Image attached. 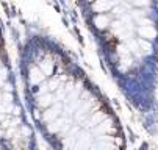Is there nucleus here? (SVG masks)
I'll use <instances>...</instances> for the list:
<instances>
[{"mask_svg":"<svg viewBox=\"0 0 158 150\" xmlns=\"http://www.w3.org/2000/svg\"><path fill=\"white\" fill-rule=\"evenodd\" d=\"M30 122L50 148H127V133L108 99L50 36L30 31L19 49Z\"/></svg>","mask_w":158,"mask_h":150,"instance_id":"nucleus-1","label":"nucleus"},{"mask_svg":"<svg viewBox=\"0 0 158 150\" xmlns=\"http://www.w3.org/2000/svg\"><path fill=\"white\" fill-rule=\"evenodd\" d=\"M102 61L124 99L156 113L158 0H77Z\"/></svg>","mask_w":158,"mask_h":150,"instance_id":"nucleus-2","label":"nucleus"},{"mask_svg":"<svg viewBox=\"0 0 158 150\" xmlns=\"http://www.w3.org/2000/svg\"><path fill=\"white\" fill-rule=\"evenodd\" d=\"M36 132L20 100L0 22V148H38Z\"/></svg>","mask_w":158,"mask_h":150,"instance_id":"nucleus-3","label":"nucleus"}]
</instances>
